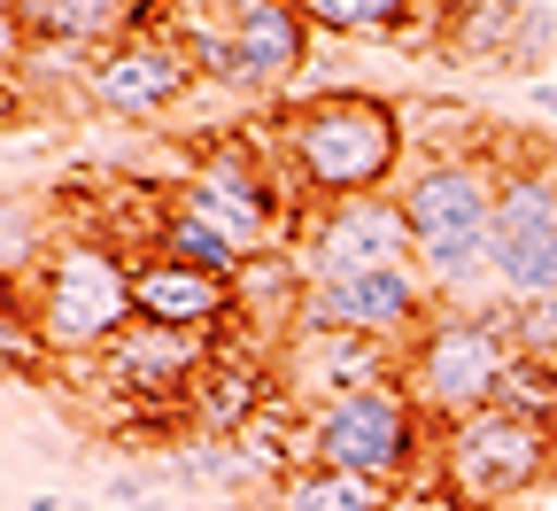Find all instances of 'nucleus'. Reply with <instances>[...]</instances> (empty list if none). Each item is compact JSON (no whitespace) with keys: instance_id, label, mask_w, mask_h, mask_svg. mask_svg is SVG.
Wrapping results in <instances>:
<instances>
[{"instance_id":"obj_9","label":"nucleus","mask_w":557,"mask_h":511,"mask_svg":"<svg viewBox=\"0 0 557 511\" xmlns=\"http://www.w3.org/2000/svg\"><path fill=\"white\" fill-rule=\"evenodd\" d=\"M418 264L410 241V217L395 194H357V202H325L310 209V233H302V279H357V271H403Z\"/></svg>"},{"instance_id":"obj_15","label":"nucleus","mask_w":557,"mask_h":511,"mask_svg":"<svg viewBox=\"0 0 557 511\" xmlns=\"http://www.w3.org/2000/svg\"><path fill=\"white\" fill-rule=\"evenodd\" d=\"M295 9L310 16V32L325 39H395V32H418V24H434V16H457V0H295Z\"/></svg>"},{"instance_id":"obj_7","label":"nucleus","mask_w":557,"mask_h":511,"mask_svg":"<svg viewBox=\"0 0 557 511\" xmlns=\"http://www.w3.org/2000/svg\"><path fill=\"white\" fill-rule=\"evenodd\" d=\"M487 287L504 303L557 295V171L549 163H504L496 226H487Z\"/></svg>"},{"instance_id":"obj_22","label":"nucleus","mask_w":557,"mask_h":511,"mask_svg":"<svg viewBox=\"0 0 557 511\" xmlns=\"http://www.w3.org/2000/svg\"><path fill=\"white\" fill-rule=\"evenodd\" d=\"M148 488H156V480H148V473H116V480H109V488H101V496H109V503H116V511H132V503H148Z\"/></svg>"},{"instance_id":"obj_13","label":"nucleus","mask_w":557,"mask_h":511,"mask_svg":"<svg viewBox=\"0 0 557 511\" xmlns=\"http://www.w3.org/2000/svg\"><path fill=\"white\" fill-rule=\"evenodd\" d=\"M310 16L295 9V0H271V9L240 16L233 24V70H225V86L233 94H287L302 78V62H310Z\"/></svg>"},{"instance_id":"obj_24","label":"nucleus","mask_w":557,"mask_h":511,"mask_svg":"<svg viewBox=\"0 0 557 511\" xmlns=\"http://www.w3.org/2000/svg\"><path fill=\"white\" fill-rule=\"evenodd\" d=\"M178 511H209V503H178Z\"/></svg>"},{"instance_id":"obj_5","label":"nucleus","mask_w":557,"mask_h":511,"mask_svg":"<svg viewBox=\"0 0 557 511\" xmlns=\"http://www.w3.org/2000/svg\"><path fill=\"white\" fill-rule=\"evenodd\" d=\"M434 465H442V496L457 511H511L557 480V426L504 411V403L472 411L434 442Z\"/></svg>"},{"instance_id":"obj_2","label":"nucleus","mask_w":557,"mask_h":511,"mask_svg":"<svg viewBox=\"0 0 557 511\" xmlns=\"http://www.w3.org/2000/svg\"><path fill=\"white\" fill-rule=\"evenodd\" d=\"M496 186L504 156H418L395 179V202L418 241V279L434 287V303H487V226H496Z\"/></svg>"},{"instance_id":"obj_18","label":"nucleus","mask_w":557,"mask_h":511,"mask_svg":"<svg viewBox=\"0 0 557 511\" xmlns=\"http://www.w3.org/2000/svg\"><path fill=\"white\" fill-rule=\"evenodd\" d=\"M47 256H54L47 217H39V209H24V202H0V279H16V287H24Z\"/></svg>"},{"instance_id":"obj_11","label":"nucleus","mask_w":557,"mask_h":511,"mask_svg":"<svg viewBox=\"0 0 557 511\" xmlns=\"http://www.w3.org/2000/svg\"><path fill=\"white\" fill-rule=\"evenodd\" d=\"M434 311H442V303H434V287L418 279V264H403V271H357V279L302 287V311H295V326L372 333V341L410 349V341H418V326H426Z\"/></svg>"},{"instance_id":"obj_16","label":"nucleus","mask_w":557,"mask_h":511,"mask_svg":"<svg viewBox=\"0 0 557 511\" xmlns=\"http://www.w3.org/2000/svg\"><path fill=\"white\" fill-rule=\"evenodd\" d=\"M148 256H171V264H194V271H218V279H240V248L209 226V217H194L178 194L156 202V226H148Z\"/></svg>"},{"instance_id":"obj_25","label":"nucleus","mask_w":557,"mask_h":511,"mask_svg":"<svg viewBox=\"0 0 557 511\" xmlns=\"http://www.w3.org/2000/svg\"><path fill=\"white\" fill-rule=\"evenodd\" d=\"M511 511H534V503H511Z\"/></svg>"},{"instance_id":"obj_6","label":"nucleus","mask_w":557,"mask_h":511,"mask_svg":"<svg viewBox=\"0 0 557 511\" xmlns=\"http://www.w3.org/2000/svg\"><path fill=\"white\" fill-rule=\"evenodd\" d=\"M434 450V426L403 396V380H380V388H348V396H325L310 403V465H341V473H364V480H387L403 488Z\"/></svg>"},{"instance_id":"obj_14","label":"nucleus","mask_w":557,"mask_h":511,"mask_svg":"<svg viewBox=\"0 0 557 511\" xmlns=\"http://www.w3.org/2000/svg\"><path fill=\"white\" fill-rule=\"evenodd\" d=\"M132 303L139 318L156 326H186V333H225L233 326V279L218 271H194V264H171V256H139L132 264Z\"/></svg>"},{"instance_id":"obj_21","label":"nucleus","mask_w":557,"mask_h":511,"mask_svg":"<svg viewBox=\"0 0 557 511\" xmlns=\"http://www.w3.org/2000/svg\"><path fill=\"white\" fill-rule=\"evenodd\" d=\"M32 54V39H24V16H16V0H0V78Z\"/></svg>"},{"instance_id":"obj_1","label":"nucleus","mask_w":557,"mask_h":511,"mask_svg":"<svg viewBox=\"0 0 557 511\" xmlns=\"http://www.w3.org/2000/svg\"><path fill=\"white\" fill-rule=\"evenodd\" d=\"M271 148H278V163H287L302 209L357 202V194H395V179L410 171L403 101L357 94V86L287 101L278 124H271Z\"/></svg>"},{"instance_id":"obj_20","label":"nucleus","mask_w":557,"mask_h":511,"mask_svg":"<svg viewBox=\"0 0 557 511\" xmlns=\"http://www.w3.org/2000/svg\"><path fill=\"white\" fill-rule=\"evenodd\" d=\"M504 333L519 356L534 364H557V295H534V303H504Z\"/></svg>"},{"instance_id":"obj_19","label":"nucleus","mask_w":557,"mask_h":511,"mask_svg":"<svg viewBox=\"0 0 557 511\" xmlns=\"http://www.w3.org/2000/svg\"><path fill=\"white\" fill-rule=\"evenodd\" d=\"M39 364H47V349H39L32 303H24V287H16V279H0V380L39 373Z\"/></svg>"},{"instance_id":"obj_23","label":"nucleus","mask_w":557,"mask_h":511,"mask_svg":"<svg viewBox=\"0 0 557 511\" xmlns=\"http://www.w3.org/2000/svg\"><path fill=\"white\" fill-rule=\"evenodd\" d=\"M534 109H549V117H557V86H534Z\"/></svg>"},{"instance_id":"obj_12","label":"nucleus","mask_w":557,"mask_h":511,"mask_svg":"<svg viewBox=\"0 0 557 511\" xmlns=\"http://www.w3.org/2000/svg\"><path fill=\"white\" fill-rule=\"evenodd\" d=\"M380 380H403L395 341L333 333V326H287V341H278V396L302 411L325 396H348V388H380Z\"/></svg>"},{"instance_id":"obj_17","label":"nucleus","mask_w":557,"mask_h":511,"mask_svg":"<svg viewBox=\"0 0 557 511\" xmlns=\"http://www.w3.org/2000/svg\"><path fill=\"white\" fill-rule=\"evenodd\" d=\"M403 488L387 480H364V473H341V465H295L278 480V511H395Z\"/></svg>"},{"instance_id":"obj_10","label":"nucleus","mask_w":557,"mask_h":511,"mask_svg":"<svg viewBox=\"0 0 557 511\" xmlns=\"http://www.w3.org/2000/svg\"><path fill=\"white\" fill-rule=\"evenodd\" d=\"M218 333H186V326H156V318H132L101 356H94V373L109 396L124 403H186L194 411V388L201 373L218 364Z\"/></svg>"},{"instance_id":"obj_8","label":"nucleus","mask_w":557,"mask_h":511,"mask_svg":"<svg viewBox=\"0 0 557 511\" xmlns=\"http://www.w3.org/2000/svg\"><path fill=\"white\" fill-rule=\"evenodd\" d=\"M194 78H201V70L186 62V47H178L171 32H132V39L86 54L78 94H86L101 117H116V124H156V117H171V109L194 94Z\"/></svg>"},{"instance_id":"obj_3","label":"nucleus","mask_w":557,"mask_h":511,"mask_svg":"<svg viewBox=\"0 0 557 511\" xmlns=\"http://www.w3.org/2000/svg\"><path fill=\"white\" fill-rule=\"evenodd\" d=\"M519 373V349L504 333V295L487 303H442L418 341L403 349V396L426 411V426H457L472 411H496Z\"/></svg>"},{"instance_id":"obj_4","label":"nucleus","mask_w":557,"mask_h":511,"mask_svg":"<svg viewBox=\"0 0 557 511\" xmlns=\"http://www.w3.org/2000/svg\"><path fill=\"white\" fill-rule=\"evenodd\" d=\"M132 264H139V256H124V248L101 241V233H70V241H54V256L24 279L39 349H47L54 364H94V356L139 318V303H132Z\"/></svg>"}]
</instances>
